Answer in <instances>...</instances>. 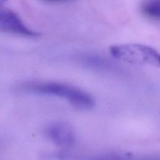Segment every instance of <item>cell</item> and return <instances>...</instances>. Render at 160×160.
<instances>
[{
  "mask_svg": "<svg viewBox=\"0 0 160 160\" xmlns=\"http://www.w3.org/2000/svg\"><path fill=\"white\" fill-rule=\"evenodd\" d=\"M26 91L65 99L72 106L82 110L94 106L93 98L86 92L69 84L54 82H31L22 86Z\"/></svg>",
  "mask_w": 160,
  "mask_h": 160,
  "instance_id": "cell-1",
  "label": "cell"
},
{
  "mask_svg": "<svg viewBox=\"0 0 160 160\" xmlns=\"http://www.w3.org/2000/svg\"><path fill=\"white\" fill-rule=\"evenodd\" d=\"M112 56L122 61L139 65L160 66V53L151 47L141 44H123L110 48Z\"/></svg>",
  "mask_w": 160,
  "mask_h": 160,
  "instance_id": "cell-2",
  "label": "cell"
},
{
  "mask_svg": "<svg viewBox=\"0 0 160 160\" xmlns=\"http://www.w3.org/2000/svg\"><path fill=\"white\" fill-rule=\"evenodd\" d=\"M46 133L49 139L56 146L68 149L76 142V134L72 127L68 122L56 121L49 124Z\"/></svg>",
  "mask_w": 160,
  "mask_h": 160,
  "instance_id": "cell-3",
  "label": "cell"
},
{
  "mask_svg": "<svg viewBox=\"0 0 160 160\" xmlns=\"http://www.w3.org/2000/svg\"><path fill=\"white\" fill-rule=\"evenodd\" d=\"M0 30L30 37L40 34L27 28L15 12L3 8H0Z\"/></svg>",
  "mask_w": 160,
  "mask_h": 160,
  "instance_id": "cell-4",
  "label": "cell"
},
{
  "mask_svg": "<svg viewBox=\"0 0 160 160\" xmlns=\"http://www.w3.org/2000/svg\"><path fill=\"white\" fill-rule=\"evenodd\" d=\"M142 10L150 18L160 20V0H149L145 2Z\"/></svg>",
  "mask_w": 160,
  "mask_h": 160,
  "instance_id": "cell-5",
  "label": "cell"
},
{
  "mask_svg": "<svg viewBox=\"0 0 160 160\" xmlns=\"http://www.w3.org/2000/svg\"><path fill=\"white\" fill-rule=\"evenodd\" d=\"M45 1H48V2H58V1H62L64 0H44Z\"/></svg>",
  "mask_w": 160,
  "mask_h": 160,
  "instance_id": "cell-6",
  "label": "cell"
},
{
  "mask_svg": "<svg viewBox=\"0 0 160 160\" xmlns=\"http://www.w3.org/2000/svg\"><path fill=\"white\" fill-rule=\"evenodd\" d=\"M8 0H0V6H1L4 2H6Z\"/></svg>",
  "mask_w": 160,
  "mask_h": 160,
  "instance_id": "cell-7",
  "label": "cell"
}]
</instances>
